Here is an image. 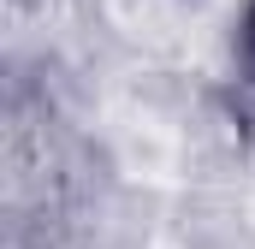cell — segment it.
Masks as SVG:
<instances>
[{"label":"cell","instance_id":"1","mask_svg":"<svg viewBox=\"0 0 255 249\" xmlns=\"http://www.w3.org/2000/svg\"><path fill=\"white\" fill-rule=\"evenodd\" d=\"M238 71H244V83L255 89V0L244 6V18H238Z\"/></svg>","mask_w":255,"mask_h":249}]
</instances>
